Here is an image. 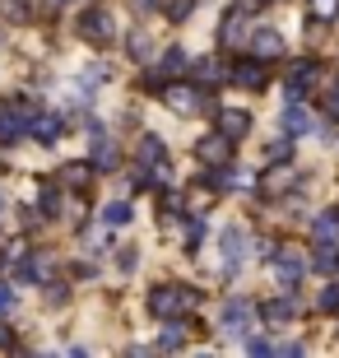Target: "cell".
I'll return each instance as SVG.
<instances>
[{
	"label": "cell",
	"mask_w": 339,
	"mask_h": 358,
	"mask_svg": "<svg viewBox=\"0 0 339 358\" xmlns=\"http://www.w3.org/2000/svg\"><path fill=\"white\" fill-rule=\"evenodd\" d=\"M149 307H154V317H186V312H196V293L182 284H158L149 293Z\"/></svg>",
	"instance_id": "1"
},
{
	"label": "cell",
	"mask_w": 339,
	"mask_h": 358,
	"mask_svg": "<svg viewBox=\"0 0 339 358\" xmlns=\"http://www.w3.org/2000/svg\"><path fill=\"white\" fill-rule=\"evenodd\" d=\"M307 266H312V261H307V252H302L298 242H284V247L274 252V279H279L284 289H293V284L302 279V270H307Z\"/></svg>",
	"instance_id": "2"
},
{
	"label": "cell",
	"mask_w": 339,
	"mask_h": 358,
	"mask_svg": "<svg viewBox=\"0 0 339 358\" xmlns=\"http://www.w3.org/2000/svg\"><path fill=\"white\" fill-rule=\"evenodd\" d=\"M316 80H321V61H316V56H302V61L288 66L284 89H288V98H307V93L316 89Z\"/></svg>",
	"instance_id": "3"
},
{
	"label": "cell",
	"mask_w": 339,
	"mask_h": 358,
	"mask_svg": "<svg viewBox=\"0 0 339 358\" xmlns=\"http://www.w3.org/2000/svg\"><path fill=\"white\" fill-rule=\"evenodd\" d=\"M223 331L251 335L256 331V307H251L247 298H228V303H223Z\"/></svg>",
	"instance_id": "4"
},
{
	"label": "cell",
	"mask_w": 339,
	"mask_h": 358,
	"mask_svg": "<svg viewBox=\"0 0 339 358\" xmlns=\"http://www.w3.org/2000/svg\"><path fill=\"white\" fill-rule=\"evenodd\" d=\"M196 159L205 163V168H228V163H233V140H228V135H205V140H200L196 145Z\"/></svg>",
	"instance_id": "5"
},
{
	"label": "cell",
	"mask_w": 339,
	"mask_h": 358,
	"mask_svg": "<svg viewBox=\"0 0 339 358\" xmlns=\"http://www.w3.org/2000/svg\"><path fill=\"white\" fill-rule=\"evenodd\" d=\"M228 80H237L242 89H251V93H261L265 84H270V75H265V61H261V56H251V61H237V70L228 75Z\"/></svg>",
	"instance_id": "6"
},
{
	"label": "cell",
	"mask_w": 339,
	"mask_h": 358,
	"mask_svg": "<svg viewBox=\"0 0 339 358\" xmlns=\"http://www.w3.org/2000/svg\"><path fill=\"white\" fill-rule=\"evenodd\" d=\"M219 42H223V47H228V52L247 42V14L237 10V5H233V10H228V14H223V24H219Z\"/></svg>",
	"instance_id": "7"
},
{
	"label": "cell",
	"mask_w": 339,
	"mask_h": 358,
	"mask_svg": "<svg viewBox=\"0 0 339 358\" xmlns=\"http://www.w3.org/2000/svg\"><path fill=\"white\" fill-rule=\"evenodd\" d=\"M251 52L261 56V61H279V56H284V38H279L274 28H256V33H251Z\"/></svg>",
	"instance_id": "8"
},
{
	"label": "cell",
	"mask_w": 339,
	"mask_h": 358,
	"mask_svg": "<svg viewBox=\"0 0 339 358\" xmlns=\"http://www.w3.org/2000/svg\"><path fill=\"white\" fill-rule=\"evenodd\" d=\"M219 131L228 135V140H242V135L251 131V112H242V107H219Z\"/></svg>",
	"instance_id": "9"
},
{
	"label": "cell",
	"mask_w": 339,
	"mask_h": 358,
	"mask_svg": "<svg viewBox=\"0 0 339 358\" xmlns=\"http://www.w3.org/2000/svg\"><path fill=\"white\" fill-rule=\"evenodd\" d=\"M284 131L288 135H307V131H312V112L302 107V98H288V107H284Z\"/></svg>",
	"instance_id": "10"
},
{
	"label": "cell",
	"mask_w": 339,
	"mask_h": 358,
	"mask_svg": "<svg viewBox=\"0 0 339 358\" xmlns=\"http://www.w3.org/2000/svg\"><path fill=\"white\" fill-rule=\"evenodd\" d=\"M261 312H265V321H270V326H284V321H293L302 312V303H298V298H270Z\"/></svg>",
	"instance_id": "11"
},
{
	"label": "cell",
	"mask_w": 339,
	"mask_h": 358,
	"mask_svg": "<svg viewBox=\"0 0 339 358\" xmlns=\"http://www.w3.org/2000/svg\"><path fill=\"white\" fill-rule=\"evenodd\" d=\"M163 93H168V103L177 107V112H196L200 98H205V93H200V84H196V89H186V84H172V89H163Z\"/></svg>",
	"instance_id": "12"
},
{
	"label": "cell",
	"mask_w": 339,
	"mask_h": 358,
	"mask_svg": "<svg viewBox=\"0 0 339 358\" xmlns=\"http://www.w3.org/2000/svg\"><path fill=\"white\" fill-rule=\"evenodd\" d=\"M312 238L316 242H339V205H335V210H326V214H316Z\"/></svg>",
	"instance_id": "13"
},
{
	"label": "cell",
	"mask_w": 339,
	"mask_h": 358,
	"mask_svg": "<svg viewBox=\"0 0 339 358\" xmlns=\"http://www.w3.org/2000/svg\"><path fill=\"white\" fill-rule=\"evenodd\" d=\"M228 80V70H223V61H214V56H205V61H196V84H223Z\"/></svg>",
	"instance_id": "14"
},
{
	"label": "cell",
	"mask_w": 339,
	"mask_h": 358,
	"mask_svg": "<svg viewBox=\"0 0 339 358\" xmlns=\"http://www.w3.org/2000/svg\"><path fill=\"white\" fill-rule=\"evenodd\" d=\"M84 38L107 42V38H112V19H107V14H89V19H84Z\"/></svg>",
	"instance_id": "15"
},
{
	"label": "cell",
	"mask_w": 339,
	"mask_h": 358,
	"mask_svg": "<svg viewBox=\"0 0 339 358\" xmlns=\"http://www.w3.org/2000/svg\"><path fill=\"white\" fill-rule=\"evenodd\" d=\"M316 270H321V275H335V266H339V247L335 242H321V247H316V261H312Z\"/></svg>",
	"instance_id": "16"
},
{
	"label": "cell",
	"mask_w": 339,
	"mask_h": 358,
	"mask_svg": "<svg viewBox=\"0 0 339 358\" xmlns=\"http://www.w3.org/2000/svg\"><path fill=\"white\" fill-rule=\"evenodd\" d=\"M288 186H293V173H288V168H279V173L265 177V191H270V196H284Z\"/></svg>",
	"instance_id": "17"
},
{
	"label": "cell",
	"mask_w": 339,
	"mask_h": 358,
	"mask_svg": "<svg viewBox=\"0 0 339 358\" xmlns=\"http://www.w3.org/2000/svg\"><path fill=\"white\" fill-rule=\"evenodd\" d=\"M288 159H293V145H288V135L270 140V163H288Z\"/></svg>",
	"instance_id": "18"
},
{
	"label": "cell",
	"mask_w": 339,
	"mask_h": 358,
	"mask_svg": "<svg viewBox=\"0 0 339 358\" xmlns=\"http://www.w3.org/2000/svg\"><path fill=\"white\" fill-rule=\"evenodd\" d=\"M316 312H339V284L321 289V298H316Z\"/></svg>",
	"instance_id": "19"
},
{
	"label": "cell",
	"mask_w": 339,
	"mask_h": 358,
	"mask_svg": "<svg viewBox=\"0 0 339 358\" xmlns=\"http://www.w3.org/2000/svg\"><path fill=\"white\" fill-rule=\"evenodd\" d=\"M321 107H326V117H335V121H339V80L330 84L326 93H321Z\"/></svg>",
	"instance_id": "20"
},
{
	"label": "cell",
	"mask_w": 339,
	"mask_h": 358,
	"mask_svg": "<svg viewBox=\"0 0 339 358\" xmlns=\"http://www.w3.org/2000/svg\"><path fill=\"white\" fill-rule=\"evenodd\" d=\"M335 14H339V0H312V19L326 24V19H335Z\"/></svg>",
	"instance_id": "21"
},
{
	"label": "cell",
	"mask_w": 339,
	"mask_h": 358,
	"mask_svg": "<svg viewBox=\"0 0 339 358\" xmlns=\"http://www.w3.org/2000/svg\"><path fill=\"white\" fill-rule=\"evenodd\" d=\"M140 154H144V159H149V163H158V159H163V149H158V140H154V135L144 140V149H140Z\"/></svg>",
	"instance_id": "22"
},
{
	"label": "cell",
	"mask_w": 339,
	"mask_h": 358,
	"mask_svg": "<svg viewBox=\"0 0 339 358\" xmlns=\"http://www.w3.org/2000/svg\"><path fill=\"white\" fill-rule=\"evenodd\" d=\"M84 177H89V168H79V163H75V168H66V182L70 186H84Z\"/></svg>",
	"instance_id": "23"
},
{
	"label": "cell",
	"mask_w": 339,
	"mask_h": 358,
	"mask_svg": "<svg viewBox=\"0 0 339 358\" xmlns=\"http://www.w3.org/2000/svg\"><path fill=\"white\" fill-rule=\"evenodd\" d=\"M168 14H172V19H186V14H191V0H172Z\"/></svg>",
	"instance_id": "24"
},
{
	"label": "cell",
	"mask_w": 339,
	"mask_h": 358,
	"mask_svg": "<svg viewBox=\"0 0 339 358\" xmlns=\"http://www.w3.org/2000/svg\"><path fill=\"white\" fill-rule=\"evenodd\" d=\"M107 219H112V224H126V219H131V210H126V205H112V210H107Z\"/></svg>",
	"instance_id": "25"
},
{
	"label": "cell",
	"mask_w": 339,
	"mask_h": 358,
	"mask_svg": "<svg viewBox=\"0 0 339 358\" xmlns=\"http://www.w3.org/2000/svg\"><path fill=\"white\" fill-rule=\"evenodd\" d=\"M247 349H251V354H261V358H265V354H274V345H270V340H251Z\"/></svg>",
	"instance_id": "26"
},
{
	"label": "cell",
	"mask_w": 339,
	"mask_h": 358,
	"mask_svg": "<svg viewBox=\"0 0 339 358\" xmlns=\"http://www.w3.org/2000/svg\"><path fill=\"white\" fill-rule=\"evenodd\" d=\"M200 238H205V224H191V228H186V242H191V247H196Z\"/></svg>",
	"instance_id": "27"
},
{
	"label": "cell",
	"mask_w": 339,
	"mask_h": 358,
	"mask_svg": "<svg viewBox=\"0 0 339 358\" xmlns=\"http://www.w3.org/2000/svg\"><path fill=\"white\" fill-rule=\"evenodd\" d=\"M163 66L177 70V66H186V56H182V52H168V56H163Z\"/></svg>",
	"instance_id": "28"
},
{
	"label": "cell",
	"mask_w": 339,
	"mask_h": 358,
	"mask_svg": "<svg viewBox=\"0 0 339 358\" xmlns=\"http://www.w3.org/2000/svg\"><path fill=\"white\" fill-rule=\"evenodd\" d=\"M261 5H265V0H237V10H242V14H256Z\"/></svg>",
	"instance_id": "29"
},
{
	"label": "cell",
	"mask_w": 339,
	"mask_h": 358,
	"mask_svg": "<svg viewBox=\"0 0 339 358\" xmlns=\"http://www.w3.org/2000/svg\"><path fill=\"white\" fill-rule=\"evenodd\" d=\"M335 270H339V266H335Z\"/></svg>",
	"instance_id": "30"
}]
</instances>
